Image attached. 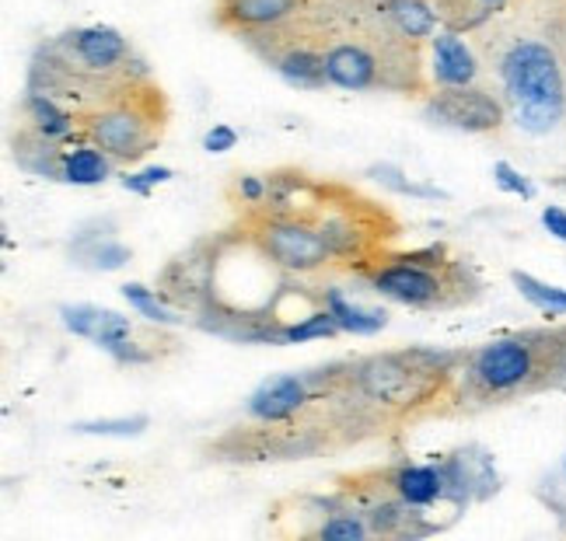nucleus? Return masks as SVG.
<instances>
[{
	"instance_id": "1",
	"label": "nucleus",
	"mask_w": 566,
	"mask_h": 541,
	"mask_svg": "<svg viewBox=\"0 0 566 541\" xmlns=\"http://www.w3.org/2000/svg\"><path fill=\"white\" fill-rule=\"evenodd\" d=\"M234 213V231L283 276H360L402 237V221L381 200L294 165L266 171V197Z\"/></svg>"
},
{
	"instance_id": "2",
	"label": "nucleus",
	"mask_w": 566,
	"mask_h": 541,
	"mask_svg": "<svg viewBox=\"0 0 566 541\" xmlns=\"http://www.w3.org/2000/svg\"><path fill=\"white\" fill-rule=\"evenodd\" d=\"M459 363L462 353L409 346L325 363L308 371V378L329 402L350 447L427 416H444Z\"/></svg>"
},
{
	"instance_id": "3",
	"label": "nucleus",
	"mask_w": 566,
	"mask_h": 541,
	"mask_svg": "<svg viewBox=\"0 0 566 541\" xmlns=\"http://www.w3.org/2000/svg\"><path fill=\"white\" fill-rule=\"evenodd\" d=\"M553 329H521L462 353L444 416H475L532 395H546Z\"/></svg>"
},
{
	"instance_id": "4",
	"label": "nucleus",
	"mask_w": 566,
	"mask_h": 541,
	"mask_svg": "<svg viewBox=\"0 0 566 541\" xmlns=\"http://www.w3.org/2000/svg\"><path fill=\"white\" fill-rule=\"evenodd\" d=\"M357 279L409 311H459L483 297V276L444 242L385 248Z\"/></svg>"
},
{
	"instance_id": "5",
	"label": "nucleus",
	"mask_w": 566,
	"mask_h": 541,
	"mask_svg": "<svg viewBox=\"0 0 566 541\" xmlns=\"http://www.w3.org/2000/svg\"><path fill=\"white\" fill-rule=\"evenodd\" d=\"M507 113L525 134H553L566 119V67L549 39L517 35L496 56Z\"/></svg>"
},
{
	"instance_id": "6",
	"label": "nucleus",
	"mask_w": 566,
	"mask_h": 541,
	"mask_svg": "<svg viewBox=\"0 0 566 541\" xmlns=\"http://www.w3.org/2000/svg\"><path fill=\"white\" fill-rule=\"evenodd\" d=\"M168 126V98L158 84L137 77L81 116V137L113 161H140L155 150Z\"/></svg>"
},
{
	"instance_id": "7",
	"label": "nucleus",
	"mask_w": 566,
	"mask_h": 541,
	"mask_svg": "<svg viewBox=\"0 0 566 541\" xmlns=\"http://www.w3.org/2000/svg\"><path fill=\"white\" fill-rule=\"evenodd\" d=\"M63 325L74 332L102 346L105 353H113L119 363H158L171 353H179V342L165 332H144L126 315L95 308V305H77L63 308Z\"/></svg>"
},
{
	"instance_id": "8",
	"label": "nucleus",
	"mask_w": 566,
	"mask_h": 541,
	"mask_svg": "<svg viewBox=\"0 0 566 541\" xmlns=\"http://www.w3.org/2000/svg\"><path fill=\"white\" fill-rule=\"evenodd\" d=\"M221 252H224V234H207L171 258L155 279V290L161 294L165 305H171L176 311L200 315L213 297Z\"/></svg>"
},
{
	"instance_id": "9",
	"label": "nucleus",
	"mask_w": 566,
	"mask_h": 541,
	"mask_svg": "<svg viewBox=\"0 0 566 541\" xmlns=\"http://www.w3.org/2000/svg\"><path fill=\"white\" fill-rule=\"evenodd\" d=\"M396 42H385V50H371L367 42L354 35H339L325 46V74L333 88L343 92H378V88H399L396 81Z\"/></svg>"
},
{
	"instance_id": "10",
	"label": "nucleus",
	"mask_w": 566,
	"mask_h": 541,
	"mask_svg": "<svg viewBox=\"0 0 566 541\" xmlns=\"http://www.w3.org/2000/svg\"><path fill=\"white\" fill-rule=\"evenodd\" d=\"M423 113L438 126L462 129V134H496L507 119V102L469 84V88H438L427 98Z\"/></svg>"
},
{
	"instance_id": "11",
	"label": "nucleus",
	"mask_w": 566,
	"mask_h": 541,
	"mask_svg": "<svg viewBox=\"0 0 566 541\" xmlns=\"http://www.w3.org/2000/svg\"><path fill=\"white\" fill-rule=\"evenodd\" d=\"M312 399H315V388H312L308 371L304 374H276V378L259 384L249 395L245 413H249V420L273 423V420L297 416L301 409L312 405Z\"/></svg>"
},
{
	"instance_id": "12",
	"label": "nucleus",
	"mask_w": 566,
	"mask_h": 541,
	"mask_svg": "<svg viewBox=\"0 0 566 541\" xmlns=\"http://www.w3.org/2000/svg\"><path fill=\"white\" fill-rule=\"evenodd\" d=\"M308 11V0H221L217 4V25L238 35L270 32Z\"/></svg>"
},
{
	"instance_id": "13",
	"label": "nucleus",
	"mask_w": 566,
	"mask_h": 541,
	"mask_svg": "<svg viewBox=\"0 0 566 541\" xmlns=\"http://www.w3.org/2000/svg\"><path fill=\"white\" fill-rule=\"evenodd\" d=\"M483 67H479V56L462 32H433L430 35V81L438 88H469L479 81Z\"/></svg>"
},
{
	"instance_id": "14",
	"label": "nucleus",
	"mask_w": 566,
	"mask_h": 541,
	"mask_svg": "<svg viewBox=\"0 0 566 541\" xmlns=\"http://www.w3.org/2000/svg\"><path fill=\"white\" fill-rule=\"evenodd\" d=\"M266 56L273 60L280 77L287 84H294V88L318 92L329 84V74H325V46H312V42H287V46H280Z\"/></svg>"
},
{
	"instance_id": "15",
	"label": "nucleus",
	"mask_w": 566,
	"mask_h": 541,
	"mask_svg": "<svg viewBox=\"0 0 566 541\" xmlns=\"http://www.w3.org/2000/svg\"><path fill=\"white\" fill-rule=\"evenodd\" d=\"M113 176V158L105 155L102 147L77 140L74 147H63L60 155V179L56 182H71V185H98Z\"/></svg>"
},
{
	"instance_id": "16",
	"label": "nucleus",
	"mask_w": 566,
	"mask_h": 541,
	"mask_svg": "<svg viewBox=\"0 0 566 541\" xmlns=\"http://www.w3.org/2000/svg\"><path fill=\"white\" fill-rule=\"evenodd\" d=\"M385 21L409 42H423L438 32L441 14L433 0H385Z\"/></svg>"
},
{
	"instance_id": "17",
	"label": "nucleus",
	"mask_w": 566,
	"mask_h": 541,
	"mask_svg": "<svg viewBox=\"0 0 566 541\" xmlns=\"http://www.w3.org/2000/svg\"><path fill=\"white\" fill-rule=\"evenodd\" d=\"M322 305L329 308V315L336 318V325H339L343 332L375 336V332H381L385 325H388V311L350 305V300L343 297V290H336V287H322Z\"/></svg>"
},
{
	"instance_id": "18",
	"label": "nucleus",
	"mask_w": 566,
	"mask_h": 541,
	"mask_svg": "<svg viewBox=\"0 0 566 541\" xmlns=\"http://www.w3.org/2000/svg\"><path fill=\"white\" fill-rule=\"evenodd\" d=\"M511 4H514V0H433V8H438L441 21L451 32L483 29L496 11H504Z\"/></svg>"
},
{
	"instance_id": "19",
	"label": "nucleus",
	"mask_w": 566,
	"mask_h": 541,
	"mask_svg": "<svg viewBox=\"0 0 566 541\" xmlns=\"http://www.w3.org/2000/svg\"><path fill=\"white\" fill-rule=\"evenodd\" d=\"M511 284H514V287L521 290V297H525L528 305H535L542 315H549V318L566 315V290H563V287H549V284H542L538 276L521 273V269L511 273Z\"/></svg>"
},
{
	"instance_id": "20",
	"label": "nucleus",
	"mask_w": 566,
	"mask_h": 541,
	"mask_svg": "<svg viewBox=\"0 0 566 541\" xmlns=\"http://www.w3.org/2000/svg\"><path fill=\"white\" fill-rule=\"evenodd\" d=\"M123 297H126L129 305H134L144 318L158 321V325H179V321H186V318H179L176 308L165 305L158 290H147L144 284H126V287H123Z\"/></svg>"
},
{
	"instance_id": "21",
	"label": "nucleus",
	"mask_w": 566,
	"mask_h": 541,
	"mask_svg": "<svg viewBox=\"0 0 566 541\" xmlns=\"http://www.w3.org/2000/svg\"><path fill=\"white\" fill-rule=\"evenodd\" d=\"M77 255L95 269H119L123 263H129V248L113 242V237H81L77 242Z\"/></svg>"
},
{
	"instance_id": "22",
	"label": "nucleus",
	"mask_w": 566,
	"mask_h": 541,
	"mask_svg": "<svg viewBox=\"0 0 566 541\" xmlns=\"http://www.w3.org/2000/svg\"><path fill=\"white\" fill-rule=\"evenodd\" d=\"M371 176H378V182H381V185H388V189L402 192V197H420V200H441V197H444V192H441V189H433V185H417V182H406L402 171H399V168H388V165L375 168Z\"/></svg>"
},
{
	"instance_id": "23",
	"label": "nucleus",
	"mask_w": 566,
	"mask_h": 541,
	"mask_svg": "<svg viewBox=\"0 0 566 541\" xmlns=\"http://www.w3.org/2000/svg\"><path fill=\"white\" fill-rule=\"evenodd\" d=\"M546 392H566V325H553V353Z\"/></svg>"
},
{
	"instance_id": "24",
	"label": "nucleus",
	"mask_w": 566,
	"mask_h": 541,
	"mask_svg": "<svg viewBox=\"0 0 566 541\" xmlns=\"http://www.w3.org/2000/svg\"><path fill=\"white\" fill-rule=\"evenodd\" d=\"M266 197V176H234V182L228 185V200L234 210L252 206Z\"/></svg>"
},
{
	"instance_id": "25",
	"label": "nucleus",
	"mask_w": 566,
	"mask_h": 541,
	"mask_svg": "<svg viewBox=\"0 0 566 541\" xmlns=\"http://www.w3.org/2000/svg\"><path fill=\"white\" fill-rule=\"evenodd\" d=\"M150 426L147 416L134 420H95V423H77V433H105V437H129V433H144Z\"/></svg>"
},
{
	"instance_id": "26",
	"label": "nucleus",
	"mask_w": 566,
	"mask_h": 541,
	"mask_svg": "<svg viewBox=\"0 0 566 541\" xmlns=\"http://www.w3.org/2000/svg\"><path fill=\"white\" fill-rule=\"evenodd\" d=\"M493 179H496V185L504 189V192H514V197H521V200H535V185L525 176H521L514 165L496 161L493 165Z\"/></svg>"
},
{
	"instance_id": "27",
	"label": "nucleus",
	"mask_w": 566,
	"mask_h": 541,
	"mask_svg": "<svg viewBox=\"0 0 566 541\" xmlns=\"http://www.w3.org/2000/svg\"><path fill=\"white\" fill-rule=\"evenodd\" d=\"M234 144H238V129L228 123H213V129H207V137H203V150H210V155L234 150Z\"/></svg>"
},
{
	"instance_id": "28",
	"label": "nucleus",
	"mask_w": 566,
	"mask_h": 541,
	"mask_svg": "<svg viewBox=\"0 0 566 541\" xmlns=\"http://www.w3.org/2000/svg\"><path fill=\"white\" fill-rule=\"evenodd\" d=\"M168 179H171V168H147V171H140V176H126L123 185L129 192H140V197H147V192L155 189L158 182H168Z\"/></svg>"
},
{
	"instance_id": "29",
	"label": "nucleus",
	"mask_w": 566,
	"mask_h": 541,
	"mask_svg": "<svg viewBox=\"0 0 566 541\" xmlns=\"http://www.w3.org/2000/svg\"><path fill=\"white\" fill-rule=\"evenodd\" d=\"M542 227H546L556 242H566V210L563 206H546V210H542Z\"/></svg>"
},
{
	"instance_id": "30",
	"label": "nucleus",
	"mask_w": 566,
	"mask_h": 541,
	"mask_svg": "<svg viewBox=\"0 0 566 541\" xmlns=\"http://www.w3.org/2000/svg\"><path fill=\"white\" fill-rule=\"evenodd\" d=\"M563 471H566V458H563Z\"/></svg>"
}]
</instances>
